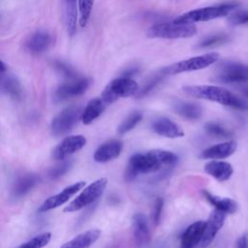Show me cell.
<instances>
[{
	"label": "cell",
	"mask_w": 248,
	"mask_h": 248,
	"mask_svg": "<svg viewBox=\"0 0 248 248\" xmlns=\"http://www.w3.org/2000/svg\"><path fill=\"white\" fill-rule=\"evenodd\" d=\"M187 95L215 102L227 107H232L240 110L248 109V102L239 98L228 89L215 85H186L182 88Z\"/></svg>",
	"instance_id": "cell-1"
},
{
	"label": "cell",
	"mask_w": 248,
	"mask_h": 248,
	"mask_svg": "<svg viewBox=\"0 0 248 248\" xmlns=\"http://www.w3.org/2000/svg\"><path fill=\"white\" fill-rule=\"evenodd\" d=\"M197 33V27L193 23L160 22L147 30V37L160 39H184Z\"/></svg>",
	"instance_id": "cell-2"
},
{
	"label": "cell",
	"mask_w": 248,
	"mask_h": 248,
	"mask_svg": "<svg viewBox=\"0 0 248 248\" xmlns=\"http://www.w3.org/2000/svg\"><path fill=\"white\" fill-rule=\"evenodd\" d=\"M236 6L237 3H226L217 6L201 8L185 13L174 18L173 21L178 23H195L200 21H208L211 19L226 16Z\"/></svg>",
	"instance_id": "cell-3"
},
{
	"label": "cell",
	"mask_w": 248,
	"mask_h": 248,
	"mask_svg": "<svg viewBox=\"0 0 248 248\" xmlns=\"http://www.w3.org/2000/svg\"><path fill=\"white\" fill-rule=\"evenodd\" d=\"M162 165L155 156L148 151L146 153H136L130 157L125 170V180H134L139 173H151L159 170Z\"/></svg>",
	"instance_id": "cell-4"
},
{
	"label": "cell",
	"mask_w": 248,
	"mask_h": 248,
	"mask_svg": "<svg viewBox=\"0 0 248 248\" xmlns=\"http://www.w3.org/2000/svg\"><path fill=\"white\" fill-rule=\"evenodd\" d=\"M139 89V84L133 78L119 77L112 79L105 87L101 99L105 104H111L119 98H127L136 95Z\"/></svg>",
	"instance_id": "cell-5"
},
{
	"label": "cell",
	"mask_w": 248,
	"mask_h": 248,
	"mask_svg": "<svg viewBox=\"0 0 248 248\" xmlns=\"http://www.w3.org/2000/svg\"><path fill=\"white\" fill-rule=\"evenodd\" d=\"M108 184L107 178H100L92 182L86 188L82 190V192L75 198L64 209V212H75L80 210L93 203L96 200H98L102 194L104 193Z\"/></svg>",
	"instance_id": "cell-6"
},
{
	"label": "cell",
	"mask_w": 248,
	"mask_h": 248,
	"mask_svg": "<svg viewBox=\"0 0 248 248\" xmlns=\"http://www.w3.org/2000/svg\"><path fill=\"white\" fill-rule=\"evenodd\" d=\"M218 58H219V54L217 52H209L206 54L194 56V57L176 62L172 65H170L164 68L163 70L167 76L198 71V70H202L209 67L210 65L215 63L218 60Z\"/></svg>",
	"instance_id": "cell-7"
},
{
	"label": "cell",
	"mask_w": 248,
	"mask_h": 248,
	"mask_svg": "<svg viewBox=\"0 0 248 248\" xmlns=\"http://www.w3.org/2000/svg\"><path fill=\"white\" fill-rule=\"evenodd\" d=\"M82 109L78 106H71L55 115L50 124V130L54 136H62L69 133L81 119Z\"/></svg>",
	"instance_id": "cell-8"
},
{
	"label": "cell",
	"mask_w": 248,
	"mask_h": 248,
	"mask_svg": "<svg viewBox=\"0 0 248 248\" xmlns=\"http://www.w3.org/2000/svg\"><path fill=\"white\" fill-rule=\"evenodd\" d=\"M215 79L223 83H240L248 80V67L233 61H225L218 65Z\"/></svg>",
	"instance_id": "cell-9"
},
{
	"label": "cell",
	"mask_w": 248,
	"mask_h": 248,
	"mask_svg": "<svg viewBox=\"0 0 248 248\" xmlns=\"http://www.w3.org/2000/svg\"><path fill=\"white\" fill-rule=\"evenodd\" d=\"M85 184H86L85 181H78V182H76V183L64 188L61 192L57 193L56 195H53V196L47 198L39 206L38 211L40 213L46 212V211H49L51 209H54L62 204H64L71 199V197H73L75 194H77L79 190L83 189Z\"/></svg>",
	"instance_id": "cell-10"
},
{
	"label": "cell",
	"mask_w": 248,
	"mask_h": 248,
	"mask_svg": "<svg viewBox=\"0 0 248 248\" xmlns=\"http://www.w3.org/2000/svg\"><path fill=\"white\" fill-rule=\"evenodd\" d=\"M90 85V79L87 78H77L61 84L55 91L54 96L58 101L68 100L70 98L82 95Z\"/></svg>",
	"instance_id": "cell-11"
},
{
	"label": "cell",
	"mask_w": 248,
	"mask_h": 248,
	"mask_svg": "<svg viewBox=\"0 0 248 248\" xmlns=\"http://www.w3.org/2000/svg\"><path fill=\"white\" fill-rule=\"evenodd\" d=\"M86 144V139L82 135L66 137L52 151V157L56 160H64L68 156L80 150Z\"/></svg>",
	"instance_id": "cell-12"
},
{
	"label": "cell",
	"mask_w": 248,
	"mask_h": 248,
	"mask_svg": "<svg viewBox=\"0 0 248 248\" xmlns=\"http://www.w3.org/2000/svg\"><path fill=\"white\" fill-rule=\"evenodd\" d=\"M225 220H226L225 212H223L219 209H216V208L211 212V214L209 215V217L204 225L203 234H202V237L201 240L202 247L208 246L213 241L216 234L223 227Z\"/></svg>",
	"instance_id": "cell-13"
},
{
	"label": "cell",
	"mask_w": 248,
	"mask_h": 248,
	"mask_svg": "<svg viewBox=\"0 0 248 248\" xmlns=\"http://www.w3.org/2000/svg\"><path fill=\"white\" fill-rule=\"evenodd\" d=\"M133 235L138 247H144L150 241V231L147 218L142 213H136L133 216Z\"/></svg>",
	"instance_id": "cell-14"
},
{
	"label": "cell",
	"mask_w": 248,
	"mask_h": 248,
	"mask_svg": "<svg viewBox=\"0 0 248 248\" xmlns=\"http://www.w3.org/2000/svg\"><path fill=\"white\" fill-rule=\"evenodd\" d=\"M123 148L122 141L109 140L101 144L94 153V160L98 163H107L117 158Z\"/></svg>",
	"instance_id": "cell-15"
},
{
	"label": "cell",
	"mask_w": 248,
	"mask_h": 248,
	"mask_svg": "<svg viewBox=\"0 0 248 248\" xmlns=\"http://www.w3.org/2000/svg\"><path fill=\"white\" fill-rule=\"evenodd\" d=\"M51 40V36L48 32L45 30H38L27 39L25 48L32 54H41L49 47Z\"/></svg>",
	"instance_id": "cell-16"
},
{
	"label": "cell",
	"mask_w": 248,
	"mask_h": 248,
	"mask_svg": "<svg viewBox=\"0 0 248 248\" xmlns=\"http://www.w3.org/2000/svg\"><path fill=\"white\" fill-rule=\"evenodd\" d=\"M152 130L159 136L169 139H177L184 136V132L180 126L167 117L156 119L152 123Z\"/></svg>",
	"instance_id": "cell-17"
},
{
	"label": "cell",
	"mask_w": 248,
	"mask_h": 248,
	"mask_svg": "<svg viewBox=\"0 0 248 248\" xmlns=\"http://www.w3.org/2000/svg\"><path fill=\"white\" fill-rule=\"evenodd\" d=\"M204 221H197L191 224L183 232L180 242V248H194L202 240L203 230H204Z\"/></svg>",
	"instance_id": "cell-18"
},
{
	"label": "cell",
	"mask_w": 248,
	"mask_h": 248,
	"mask_svg": "<svg viewBox=\"0 0 248 248\" xmlns=\"http://www.w3.org/2000/svg\"><path fill=\"white\" fill-rule=\"evenodd\" d=\"M237 144L233 140L225 141L212 145L202 152L201 157L203 159H224L228 158L234 153Z\"/></svg>",
	"instance_id": "cell-19"
},
{
	"label": "cell",
	"mask_w": 248,
	"mask_h": 248,
	"mask_svg": "<svg viewBox=\"0 0 248 248\" xmlns=\"http://www.w3.org/2000/svg\"><path fill=\"white\" fill-rule=\"evenodd\" d=\"M204 171L214 177L216 180L223 182L231 178L233 169L228 162L211 161L204 166Z\"/></svg>",
	"instance_id": "cell-20"
},
{
	"label": "cell",
	"mask_w": 248,
	"mask_h": 248,
	"mask_svg": "<svg viewBox=\"0 0 248 248\" xmlns=\"http://www.w3.org/2000/svg\"><path fill=\"white\" fill-rule=\"evenodd\" d=\"M66 29L70 37L77 32L78 26V0H62Z\"/></svg>",
	"instance_id": "cell-21"
},
{
	"label": "cell",
	"mask_w": 248,
	"mask_h": 248,
	"mask_svg": "<svg viewBox=\"0 0 248 248\" xmlns=\"http://www.w3.org/2000/svg\"><path fill=\"white\" fill-rule=\"evenodd\" d=\"M101 235V231L93 229L79 233L70 241L64 243L60 248H89Z\"/></svg>",
	"instance_id": "cell-22"
},
{
	"label": "cell",
	"mask_w": 248,
	"mask_h": 248,
	"mask_svg": "<svg viewBox=\"0 0 248 248\" xmlns=\"http://www.w3.org/2000/svg\"><path fill=\"white\" fill-rule=\"evenodd\" d=\"M39 176L34 173H28L20 176L14 184L12 189L13 197L21 198L29 193L39 182Z\"/></svg>",
	"instance_id": "cell-23"
},
{
	"label": "cell",
	"mask_w": 248,
	"mask_h": 248,
	"mask_svg": "<svg viewBox=\"0 0 248 248\" xmlns=\"http://www.w3.org/2000/svg\"><path fill=\"white\" fill-rule=\"evenodd\" d=\"M106 108V104L101 98H94L88 102L81 113V121L85 125L91 124Z\"/></svg>",
	"instance_id": "cell-24"
},
{
	"label": "cell",
	"mask_w": 248,
	"mask_h": 248,
	"mask_svg": "<svg viewBox=\"0 0 248 248\" xmlns=\"http://www.w3.org/2000/svg\"><path fill=\"white\" fill-rule=\"evenodd\" d=\"M173 108L177 114L188 120H197L202 115V108L196 103L177 101L174 103Z\"/></svg>",
	"instance_id": "cell-25"
},
{
	"label": "cell",
	"mask_w": 248,
	"mask_h": 248,
	"mask_svg": "<svg viewBox=\"0 0 248 248\" xmlns=\"http://www.w3.org/2000/svg\"><path fill=\"white\" fill-rule=\"evenodd\" d=\"M203 197L212 204L215 206L216 209H219L223 212L232 214L237 210V203L235 201L230 199V198H221L215 195H212L208 191L202 190V191Z\"/></svg>",
	"instance_id": "cell-26"
},
{
	"label": "cell",
	"mask_w": 248,
	"mask_h": 248,
	"mask_svg": "<svg viewBox=\"0 0 248 248\" xmlns=\"http://www.w3.org/2000/svg\"><path fill=\"white\" fill-rule=\"evenodd\" d=\"M167 77L166 73L164 72V70H160L158 73H156L155 75H153L151 78H149L146 82L143 84V86L139 89V91L137 92V94L135 95L137 98H142L144 96H146L147 94H149L158 84H160V82Z\"/></svg>",
	"instance_id": "cell-27"
},
{
	"label": "cell",
	"mask_w": 248,
	"mask_h": 248,
	"mask_svg": "<svg viewBox=\"0 0 248 248\" xmlns=\"http://www.w3.org/2000/svg\"><path fill=\"white\" fill-rule=\"evenodd\" d=\"M1 91L9 94L14 99H19L22 94L19 82L13 77H5Z\"/></svg>",
	"instance_id": "cell-28"
},
{
	"label": "cell",
	"mask_w": 248,
	"mask_h": 248,
	"mask_svg": "<svg viewBox=\"0 0 248 248\" xmlns=\"http://www.w3.org/2000/svg\"><path fill=\"white\" fill-rule=\"evenodd\" d=\"M142 119V114L140 111H134L131 114H129L118 126L117 128V133L119 135L126 134L133 130Z\"/></svg>",
	"instance_id": "cell-29"
},
{
	"label": "cell",
	"mask_w": 248,
	"mask_h": 248,
	"mask_svg": "<svg viewBox=\"0 0 248 248\" xmlns=\"http://www.w3.org/2000/svg\"><path fill=\"white\" fill-rule=\"evenodd\" d=\"M94 0H78V23L81 27H85L93 9Z\"/></svg>",
	"instance_id": "cell-30"
},
{
	"label": "cell",
	"mask_w": 248,
	"mask_h": 248,
	"mask_svg": "<svg viewBox=\"0 0 248 248\" xmlns=\"http://www.w3.org/2000/svg\"><path fill=\"white\" fill-rule=\"evenodd\" d=\"M50 239H51L50 232H43L34 236L33 238L28 240L27 242H24L23 244L19 245L16 248H44L49 243Z\"/></svg>",
	"instance_id": "cell-31"
},
{
	"label": "cell",
	"mask_w": 248,
	"mask_h": 248,
	"mask_svg": "<svg viewBox=\"0 0 248 248\" xmlns=\"http://www.w3.org/2000/svg\"><path fill=\"white\" fill-rule=\"evenodd\" d=\"M229 41V36L225 33H216L213 35H209L205 38H203L198 45L199 47L204 48V47H210L215 46L219 45H223Z\"/></svg>",
	"instance_id": "cell-32"
},
{
	"label": "cell",
	"mask_w": 248,
	"mask_h": 248,
	"mask_svg": "<svg viewBox=\"0 0 248 248\" xmlns=\"http://www.w3.org/2000/svg\"><path fill=\"white\" fill-rule=\"evenodd\" d=\"M204 130L208 135L219 139H227L232 136V133L231 131L227 130L225 127L217 122H207L204 125Z\"/></svg>",
	"instance_id": "cell-33"
},
{
	"label": "cell",
	"mask_w": 248,
	"mask_h": 248,
	"mask_svg": "<svg viewBox=\"0 0 248 248\" xmlns=\"http://www.w3.org/2000/svg\"><path fill=\"white\" fill-rule=\"evenodd\" d=\"M150 151L162 166L163 165H165V166H173L177 162V159H178L177 156L174 153L170 152V151L162 150V149H153V150H150Z\"/></svg>",
	"instance_id": "cell-34"
},
{
	"label": "cell",
	"mask_w": 248,
	"mask_h": 248,
	"mask_svg": "<svg viewBox=\"0 0 248 248\" xmlns=\"http://www.w3.org/2000/svg\"><path fill=\"white\" fill-rule=\"evenodd\" d=\"M72 164H73V161L72 160H66V161H63L62 163L56 165L55 167L51 168L48 171V176L51 178V179H57L59 178L60 176L64 175L72 167Z\"/></svg>",
	"instance_id": "cell-35"
},
{
	"label": "cell",
	"mask_w": 248,
	"mask_h": 248,
	"mask_svg": "<svg viewBox=\"0 0 248 248\" xmlns=\"http://www.w3.org/2000/svg\"><path fill=\"white\" fill-rule=\"evenodd\" d=\"M54 68L58 73L68 79H74L78 78V74L67 63L63 61H54Z\"/></svg>",
	"instance_id": "cell-36"
},
{
	"label": "cell",
	"mask_w": 248,
	"mask_h": 248,
	"mask_svg": "<svg viewBox=\"0 0 248 248\" xmlns=\"http://www.w3.org/2000/svg\"><path fill=\"white\" fill-rule=\"evenodd\" d=\"M228 22L232 26L248 24V11H238L228 17Z\"/></svg>",
	"instance_id": "cell-37"
},
{
	"label": "cell",
	"mask_w": 248,
	"mask_h": 248,
	"mask_svg": "<svg viewBox=\"0 0 248 248\" xmlns=\"http://www.w3.org/2000/svg\"><path fill=\"white\" fill-rule=\"evenodd\" d=\"M164 206V201L162 198H157L155 202H154V208H153V222L155 225H158L160 222L162 210Z\"/></svg>",
	"instance_id": "cell-38"
},
{
	"label": "cell",
	"mask_w": 248,
	"mask_h": 248,
	"mask_svg": "<svg viewBox=\"0 0 248 248\" xmlns=\"http://www.w3.org/2000/svg\"><path fill=\"white\" fill-rule=\"evenodd\" d=\"M236 247L237 248H248V233H245L238 238Z\"/></svg>",
	"instance_id": "cell-39"
},
{
	"label": "cell",
	"mask_w": 248,
	"mask_h": 248,
	"mask_svg": "<svg viewBox=\"0 0 248 248\" xmlns=\"http://www.w3.org/2000/svg\"><path fill=\"white\" fill-rule=\"evenodd\" d=\"M138 73H139V68H137V67L129 68V69H127V70H125V71L123 72V74H122V76H121V77L131 78H132V77H133V76H135V75H137Z\"/></svg>",
	"instance_id": "cell-40"
},
{
	"label": "cell",
	"mask_w": 248,
	"mask_h": 248,
	"mask_svg": "<svg viewBox=\"0 0 248 248\" xmlns=\"http://www.w3.org/2000/svg\"><path fill=\"white\" fill-rule=\"evenodd\" d=\"M241 93H242L245 97H247V98H248V86H246V87L242 88V89H241Z\"/></svg>",
	"instance_id": "cell-41"
},
{
	"label": "cell",
	"mask_w": 248,
	"mask_h": 248,
	"mask_svg": "<svg viewBox=\"0 0 248 248\" xmlns=\"http://www.w3.org/2000/svg\"><path fill=\"white\" fill-rule=\"evenodd\" d=\"M6 71V66L5 64L0 60V73H4Z\"/></svg>",
	"instance_id": "cell-42"
},
{
	"label": "cell",
	"mask_w": 248,
	"mask_h": 248,
	"mask_svg": "<svg viewBox=\"0 0 248 248\" xmlns=\"http://www.w3.org/2000/svg\"><path fill=\"white\" fill-rule=\"evenodd\" d=\"M4 76H2L1 75V73H0V91H1V88H2V83H3V80H4Z\"/></svg>",
	"instance_id": "cell-43"
}]
</instances>
